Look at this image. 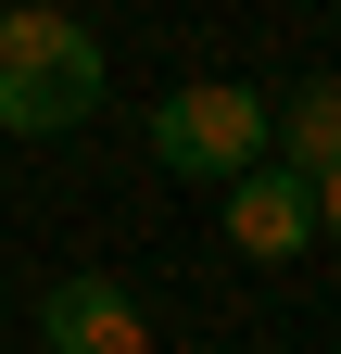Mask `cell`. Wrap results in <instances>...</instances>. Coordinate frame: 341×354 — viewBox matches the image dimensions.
Returning a JSON list of instances; mask_svg holds the SVG:
<instances>
[{"label": "cell", "instance_id": "7a4b0ae2", "mask_svg": "<svg viewBox=\"0 0 341 354\" xmlns=\"http://www.w3.org/2000/svg\"><path fill=\"white\" fill-rule=\"evenodd\" d=\"M152 165L164 177H202V190H240V177L266 165V88H240V76L164 88L152 102Z\"/></svg>", "mask_w": 341, "mask_h": 354}, {"label": "cell", "instance_id": "8992f818", "mask_svg": "<svg viewBox=\"0 0 341 354\" xmlns=\"http://www.w3.org/2000/svg\"><path fill=\"white\" fill-rule=\"evenodd\" d=\"M316 241H341V177H316Z\"/></svg>", "mask_w": 341, "mask_h": 354}, {"label": "cell", "instance_id": "3957f363", "mask_svg": "<svg viewBox=\"0 0 341 354\" xmlns=\"http://www.w3.org/2000/svg\"><path fill=\"white\" fill-rule=\"evenodd\" d=\"M215 215H228V253H240V266H291V253L316 241V177H291V165H253V177H240Z\"/></svg>", "mask_w": 341, "mask_h": 354}, {"label": "cell", "instance_id": "5b68a950", "mask_svg": "<svg viewBox=\"0 0 341 354\" xmlns=\"http://www.w3.org/2000/svg\"><path fill=\"white\" fill-rule=\"evenodd\" d=\"M266 165H291V177H341V76H304L291 102H266Z\"/></svg>", "mask_w": 341, "mask_h": 354}, {"label": "cell", "instance_id": "277c9868", "mask_svg": "<svg viewBox=\"0 0 341 354\" xmlns=\"http://www.w3.org/2000/svg\"><path fill=\"white\" fill-rule=\"evenodd\" d=\"M38 342L51 354H152V317L126 279H51L38 291Z\"/></svg>", "mask_w": 341, "mask_h": 354}, {"label": "cell", "instance_id": "6da1fadb", "mask_svg": "<svg viewBox=\"0 0 341 354\" xmlns=\"http://www.w3.org/2000/svg\"><path fill=\"white\" fill-rule=\"evenodd\" d=\"M89 114H101V38L76 13H51V0L0 13V127L13 140H64Z\"/></svg>", "mask_w": 341, "mask_h": 354}]
</instances>
